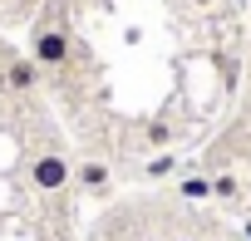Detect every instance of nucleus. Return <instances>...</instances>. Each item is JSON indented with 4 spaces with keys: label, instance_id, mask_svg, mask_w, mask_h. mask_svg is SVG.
I'll list each match as a JSON object with an SVG mask.
<instances>
[{
    "label": "nucleus",
    "instance_id": "4",
    "mask_svg": "<svg viewBox=\"0 0 251 241\" xmlns=\"http://www.w3.org/2000/svg\"><path fill=\"white\" fill-rule=\"evenodd\" d=\"M74 182H79L84 192L103 197V192H108V182H113V172H108V163H99V158H84V163L74 168Z\"/></svg>",
    "mask_w": 251,
    "mask_h": 241
},
{
    "label": "nucleus",
    "instance_id": "10",
    "mask_svg": "<svg viewBox=\"0 0 251 241\" xmlns=\"http://www.w3.org/2000/svg\"><path fill=\"white\" fill-rule=\"evenodd\" d=\"M246 241H251V221H246Z\"/></svg>",
    "mask_w": 251,
    "mask_h": 241
},
{
    "label": "nucleus",
    "instance_id": "3",
    "mask_svg": "<svg viewBox=\"0 0 251 241\" xmlns=\"http://www.w3.org/2000/svg\"><path fill=\"white\" fill-rule=\"evenodd\" d=\"M40 79H45V69H40L30 54L5 64V89H10V94H35V89H40Z\"/></svg>",
    "mask_w": 251,
    "mask_h": 241
},
{
    "label": "nucleus",
    "instance_id": "6",
    "mask_svg": "<svg viewBox=\"0 0 251 241\" xmlns=\"http://www.w3.org/2000/svg\"><path fill=\"white\" fill-rule=\"evenodd\" d=\"M241 192V182L231 177V172H222V177H212V197H236Z\"/></svg>",
    "mask_w": 251,
    "mask_h": 241
},
{
    "label": "nucleus",
    "instance_id": "9",
    "mask_svg": "<svg viewBox=\"0 0 251 241\" xmlns=\"http://www.w3.org/2000/svg\"><path fill=\"white\" fill-rule=\"evenodd\" d=\"M173 241H197V236H173Z\"/></svg>",
    "mask_w": 251,
    "mask_h": 241
},
{
    "label": "nucleus",
    "instance_id": "8",
    "mask_svg": "<svg viewBox=\"0 0 251 241\" xmlns=\"http://www.w3.org/2000/svg\"><path fill=\"white\" fill-rule=\"evenodd\" d=\"M192 5H197V10H207V5H217V0H192Z\"/></svg>",
    "mask_w": 251,
    "mask_h": 241
},
{
    "label": "nucleus",
    "instance_id": "2",
    "mask_svg": "<svg viewBox=\"0 0 251 241\" xmlns=\"http://www.w3.org/2000/svg\"><path fill=\"white\" fill-rule=\"evenodd\" d=\"M69 182H74V168H69V158H64L59 148H45V153L30 158V187H35V192L59 197Z\"/></svg>",
    "mask_w": 251,
    "mask_h": 241
},
{
    "label": "nucleus",
    "instance_id": "5",
    "mask_svg": "<svg viewBox=\"0 0 251 241\" xmlns=\"http://www.w3.org/2000/svg\"><path fill=\"white\" fill-rule=\"evenodd\" d=\"M187 202H202V197H212V177H182V187H177Z\"/></svg>",
    "mask_w": 251,
    "mask_h": 241
},
{
    "label": "nucleus",
    "instance_id": "7",
    "mask_svg": "<svg viewBox=\"0 0 251 241\" xmlns=\"http://www.w3.org/2000/svg\"><path fill=\"white\" fill-rule=\"evenodd\" d=\"M173 168H177V158H173V153H158V158L148 163V177H168Z\"/></svg>",
    "mask_w": 251,
    "mask_h": 241
},
{
    "label": "nucleus",
    "instance_id": "1",
    "mask_svg": "<svg viewBox=\"0 0 251 241\" xmlns=\"http://www.w3.org/2000/svg\"><path fill=\"white\" fill-rule=\"evenodd\" d=\"M69 54H74V35H69L64 25H40V30H35V40H30V59H35L45 74L69 69Z\"/></svg>",
    "mask_w": 251,
    "mask_h": 241
}]
</instances>
